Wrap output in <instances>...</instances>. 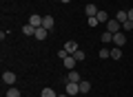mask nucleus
<instances>
[{
	"label": "nucleus",
	"mask_w": 133,
	"mask_h": 97,
	"mask_svg": "<svg viewBox=\"0 0 133 97\" xmlns=\"http://www.w3.org/2000/svg\"><path fill=\"white\" fill-rule=\"evenodd\" d=\"M64 91H66V95H69V97H71V95H78V93H80V84H78V82H69V79H66Z\"/></svg>",
	"instance_id": "obj_1"
},
{
	"label": "nucleus",
	"mask_w": 133,
	"mask_h": 97,
	"mask_svg": "<svg viewBox=\"0 0 133 97\" xmlns=\"http://www.w3.org/2000/svg\"><path fill=\"white\" fill-rule=\"evenodd\" d=\"M120 29H122V24H120L115 18H111L109 22H107V31H111V33H118Z\"/></svg>",
	"instance_id": "obj_2"
},
{
	"label": "nucleus",
	"mask_w": 133,
	"mask_h": 97,
	"mask_svg": "<svg viewBox=\"0 0 133 97\" xmlns=\"http://www.w3.org/2000/svg\"><path fill=\"white\" fill-rule=\"evenodd\" d=\"M42 18L44 16H38V13H33V16H29V24H31V27H42Z\"/></svg>",
	"instance_id": "obj_3"
},
{
	"label": "nucleus",
	"mask_w": 133,
	"mask_h": 97,
	"mask_svg": "<svg viewBox=\"0 0 133 97\" xmlns=\"http://www.w3.org/2000/svg\"><path fill=\"white\" fill-rule=\"evenodd\" d=\"M124 42H127V35H124L122 31L113 33V44H115V46H124Z\"/></svg>",
	"instance_id": "obj_4"
},
{
	"label": "nucleus",
	"mask_w": 133,
	"mask_h": 97,
	"mask_svg": "<svg viewBox=\"0 0 133 97\" xmlns=\"http://www.w3.org/2000/svg\"><path fill=\"white\" fill-rule=\"evenodd\" d=\"M2 82H5V84H16V73L5 71V73H2Z\"/></svg>",
	"instance_id": "obj_5"
},
{
	"label": "nucleus",
	"mask_w": 133,
	"mask_h": 97,
	"mask_svg": "<svg viewBox=\"0 0 133 97\" xmlns=\"http://www.w3.org/2000/svg\"><path fill=\"white\" fill-rule=\"evenodd\" d=\"M64 49H66V53H69V55H73V53L78 51V49H80V46H78V42H73V40H69L64 44Z\"/></svg>",
	"instance_id": "obj_6"
},
{
	"label": "nucleus",
	"mask_w": 133,
	"mask_h": 97,
	"mask_svg": "<svg viewBox=\"0 0 133 97\" xmlns=\"http://www.w3.org/2000/svg\"><path fill=\"white\" fill-rule=\"evenodd\" d=\"M62 62H64V66H66L69 71H73V66H76V62H78V60H76L73 55H66V57H64Z\"/></svg>",
	"instance_id": "obj_7"
},
{
	"label": "nucleus",
	"mask_w": 133,
	"mask_h": 97,
	"mask_svg": "<svg viewBox=\"0 0 133 97\" xmlns=\"http://www.w3.org/2000/svg\"><path fill=\"white\" fill-rule=\"evenodd\" d=\"M98 11H100V9H98L95 5H87V7H84V13L89 16V18H93V16H98Z\"/></svg>",
	"instance_id": "obj_8"
},
{
	"label": "nucleus",
	"mask_w": 133,
	"mask_h": 97,
	"mask_svg": "<svg viewBox=\"0 0 133 97\" xmlns=\"http://www.w3.org/2000/svg\"><path fill=\"white\" fill-rule=\"evenodd\" d=\"M47 29H44V27H38V29H36V35H33V38H36V40H44V38H47Z\"/></svg>",
	"instance_id": "obj_9"
},
{
	"label": "nucleus",
	"mask_w": 133,
	"mask_h": 97,
	"mask_svg": "<svg viewBox=\"0 0 133 97\" xmlns=\"http://www.w3.org/2000/svg\"><path fill=\"white\" fill-rule=\"evenodd\" d=\"M115 20H118L120 24H124L129 20V11H118V13H115Z\"/></svg>",
	"instance_id": "obj_10"
},
{
	"label": "nucleus",
	"mask_w": 133,
	"mask_h": 97,
	"mask_svg": "<svg viewBox=\"0 0 133 97\" xmlns=\"http://www.w3.org/2000/svg\"><path fill=\"white\" fill-rule=\"evenodd\" d=\"M42 27L47 29V31L53 29V18H51V16H44V18H42Z\"/></svg>",
	"instance_id": "obj_11"
},
{
	"label": "nucleus",
	"mask_w": 133,
	"mask_h": 97,
	"mask_svg": "<svg viewBox=\"0 0 133 97\" xmlns=\"http://www.w3.org/2000/svg\"><path fill=\"white\" fill-rule=\"evenodd\" d=\"M66 79H69V82H78V84L82 82V79H80V73H78V71H69V75H66Z\"/></svg>",
	"instance_id": "obj_12"
},
{
	"label": "nucleus",
	"mask_w": 133,
	"mask_h": 97,
	"mask_svg": "<svg viewBox=\"0 0 133 97\" xmlns=\"http://www.w3.org/2000/svg\"><path fill=\"white\" fill-rule=\"evenodd\" d=\"M22 33H24V35H36V27H31V24H24V27H22Z\"/></svg>",
	"instance_id": "obj_13"
},
{
	"label": "nucleus",
	"mask_w": 133,
	"mask_h": 97,
	"mask_svg": "<svg viewBox=\"0 0 133 97\" xmlns=\"http://www.w3.org/2000/svg\"><path fill=\"white\" fill-rule=\"evenodd\" d=\"M120 57H122V49H120V46L111 49V60H120Z\"/></svg>",
	"instance_id": "obj_14"
},
{
	"label": "nucleus",
	"mask_w": 133,
	"mask_h": 97,
	"mask_svg": "<svg viewBox=\"0 0 133 97\" xmlns=\"http://www.w3.org/2000/svg\"><path fill=\"white\" fill-rule=\"evenodd\" d=\"M95 18H98V22H109V13H107V11H98V16H95Z\"/></svg>",
	"instance_id": "obj_15"
},
{
	"label": "nucleus",
	"mask_w": 133,
	"mask_h": 97,
	"mask_svg": "<svg viewBox=\"0 0 133 97\" xmlns=\"http://www.w3.org/2000/svg\"><path fill=\"white\" fill-rule=\"evenodd\" d=\"M89 91H91V82H80V93L82 95H87Z\"/></svg>",
	"instance_id": "obj_16"
},
{
	"label": "nucleus",
	"mask_w": 133,
	"mask_h": 97,
	"mask_svg": "<svg viewBox=\"0 0 133 97\" xmlns=\"http://www.w3.org/2000/svg\"><path fill=\"white\" fill-rule=\"evenodd\" d=\"M100 40H102V42H113V33H111V31H104L102 35H100Z\"/></svg>",
	"instance_id": "obj_17"
},
{
	"label": "nucleus",
	"mask_w": 133,
	"mask_h": 97,
	"mask_svg": "<svg viewBox=\"0 0 133 97\" xmlns=\"http://www.w3.org/2000/svg\"><path fill=\"white\" fill-rule=\"evenodd\" d=\"M7 97H22V95H20V91L16 86H11L9 91H7Z\"/></svg>",
	"instance_id": "obj_18"
},
{
	"label": "nucleus",
	"mask_w": 133,
	"mask_h": 97,
	"mask_svg": "<svg viewBox=\"0 0 133 97\" xmlns=\"http://www.w3.org/2000/svg\"><path fill=\"white\" fill-rule=\"evenodd\" d=\"M40 97H58V95H56V91H53V88H44Z\"/></svg>",
	"instance_id": "obj_19"
},
{
	"label": "nucleus",
	"mask_w": 133,
	"mask_h": 97,
	"mask_svg": "<svg viewBox=\"0 0 133 97\" xmlns=\"http://www.w3.org/2000/svg\"><path fill=\"white\" fill-rule=\"evenodd\" d=\"M73 57H76V60H78V62H82V60H84V57H87V55H84V51H82V49H78V51H76V53H73Z\"/></svg>",
	"instance_id": "obj_20"
},
{
	"label": "nucleus",
	"mask_w": 133,
	"mask_h": 97,
	"mask_svg": "<svg viewBox=\"0 0 133 97\" xmlns=\"http://www.w3.org/2000/svg\"><path fill=\"white\" fill-rule=\"evenodd\" d=\"M122 31H133V20H127L122 24Z\"/></svg>",
	"instance_id": "obj_21"
},
{
	"label": "nucleus",
	"mask_w": 133,
	"mask_h": 97,
	"mask_svg": "<svg viewBox=\"0 0 133 97\" xmlns=\"http://www.w3.org/2000/svg\"><path fill=\"white\" fill-rule=\"evenodd\" d=\"M100 57H102V60L111 57V51H109V49H100Z\"/></svg>",
	"instance_id": "obj_22"
},
{
	"label": "nucleus",
	"mask_w": 133,
	"mask_h": 97,
	"mask_svg": "<svg viewBox=\"0 0 133 97\" xmlns=\"http://www.w3.org/2000/svg\"><path fill=\"white\" fill-rule=\"evenodd\" d=\"M87 22H89V27H98V18H95V16H93V18H89V20H87Z\"/></svg>",
	"instance_id": "obj_23"
},
{
	"label": "nucleus",
	"mask_w": 133,
	"mask_h": 97,
	"mask_svg": "<svg viewBox=\"0 0 133 97\" xmlns=\"http://www.w3.org/2000/svg\"><path fill=\"white\" fill-rule=\"evenodd\" d=\"M66 55H69V53H66V49H60V51H58V57H60V60H64Z\"/></svg>",
	"instance_id": "obj_24"
},
{
	"label": "nucleus",
	"mask_w": 133,
	"mask_h": 97,
	"mask_svg": "<svg viewBox=\"0 0 133 97\" xmlns=\"http://www.w3.org/2000/svg\"><path fill=\"white\" fill-rule=\"evenodd\" d=\"M129 20H133V9H129Z\"/></svg>",
	"instance_id": "obj_25"
},
{
	"label": "nucleus",
	"mask_w": 133,
	"mask_h": 97,
	"mask_svg": "<svg viewBox=\"0 0 133 97\" xmlns=\"http://www.w3.org/2000/svg\"><path fill=\"white\" fill-rule=\"evenodd\" d=\"M60 2H62V5H66V2H71V0H60Z\"/></svg>",
	"instance_id": "obj_26"
},
{
	"label": "nucleus",
	"mask_w": 133,
	"mask_h": 97,
	"mask_svg": "<svg viewBox=\"0 0 133 97\" xmlns=\"http://www.w3.org/2000/svg\"><path fill=\"white\" fill-rule=\"evenodd\" d=\"M58 97H69V95H66V93H64V95H58Z\"/></svg>",
	"instance_id": "obj_27"
}]
</instances>
